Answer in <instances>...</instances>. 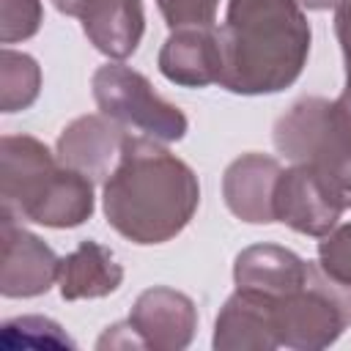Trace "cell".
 <instances>
[{"label": "cell", "instance_id": "cell-13", "mask_svg": "<svg viewBox=\"0 0 351 351\" xmlns=\"http://www.w3.org/2000/svg\"><path fill=\"white\" fill-rule=\"evenodd\" d=\"M310 266L313 261H304L288 247L252 244L236 255L233 282H236V291L258 293L266 299H280L307 280Z\"/></svg>", "mask_w": 351, "mask_h": 351}, {"label": "cell", "instance_id": "cell-9", "mask_svg": "<svg viewBox=\"0 0 351 351\" xmlns=\"http://www.w3.org/2000/svg\"><path fill=\"white\" fill-rule=\"evenodd\" d=\"M129 324L143 340V348L184 351L197 329V307L186 293L154 285L134 299Z\"/></svg>", "mask_w": 351, "mask_h": 351}, {"label": "cell", "instance_id": "cell-8", "mask_svg": "<svg viewBox=\"0 0 351 351\" xmlns=\"http://www.w3.org/2000/svg\"><path fill=\"white\" fill-rule=\"evenodd\" d=\"M0 293L5 299H30L47 293L60 271V258L55 250L36 233L25 230L8 211H0Z\"/></svg>", "mask_w": 351, "mask_h": 351}, {"label": "cell", "instance_id": "cell-24", "mask_svg": "<svg viewBox=\"0 0 351 351\" xmlns=\"http://www.w3.org/2000/svg\"><path fill=\"white\" fill-rule=\"evenodd\" d=\"M332 104H335V110H337V115H340L343 126L351 132V88H343V93H340Z\"/></svg>", "mask_w": 351, "mask_h": 351}, {"label": "cell", "instance_id": "cell-7", "mask_svg": "<svg viewBox=\"0 0 351 351\" xmlns=\"http://www.w3.org/2000/svg\"><path fill=\"white\" fill-rule=\"evenodd\" d=\"M346 211L335 186L310 165L293 162L274 184V222L304 236H326Z\"/></svg>", "mask_w": 351, "mask_h": 351}, {"label": "cell", "instance_id": "cell-16", "mask_svg": "<svg viewBox=\"0 0 351 351\" xmlns=\"http://www.w3.org/2000/svg\"><path fill=\"white\" fill-rule=\"evenodd\" d=\"M121 282H123V266L104 244L93 239L80 241L74 252L60 258L58 288L66 302L110 296L121 288Z\"/></svg>", "mask_w": 351, "mask_h": 351}, {"label": "cell", "instance_id": "cell-15", "mask_svg": "<svg viewBox=\"0 0 351 351\" xmlns=\"http://www.w3.org/2000/svg\"><path fill=\"white\" fill-rule=\"evenodd\" d=\"M82 33L107 58L123 60L137 52L145 33L143 0H88L80 14Z\"/></svg>", "mask_w": 351, "mask_h": 351}, {"label": "cell", "instance_id": "cell-1", "mask_svg": "<svg viewBox=\"0 0 351 351\" xmlns=\"http://www.w3.org/2000/svg\"><path fill=\"white\" fill-rule=\"evenodd\" d=\"M107 225L132 244L176 239L200 206L195 170L159 140L126 134L112 173L101 181Z\"/></svg>", "mask_w": 351, "mask_h": 351}, {"label": "cell", "instance_id": "cell-4", "mask_svg": "<svg viewBox=\"0 0 351 351\" xmlns=\"http://www.w3.org/2000/svg\"><path fill=\"white\" fill-rule=\"evenodd\" d=\"M271 140L285 159L315 167L351 208V132L329 99L304 96L293 101L274 121Z\"/></svg>", "mask_w": 351, "mask_h": 351}, {"label": "cell", "instance_id": "cell-23", "mask_svg": "<svg viewBox=\"0 0 351 351\" xmlns=\"http://www.w3.org/2000/svg\"><path fill=\"white\" fill-rule=\"evenodd\" d=\"M96 348H143V340L137 337V332L132 329V324L126 318L123 324L107 326V332L99 337Z\"/></svg>", "mask_w": 351, "mask_h": 351}, {"label": "cell", "instance_id": "cell-2", "mask_svg": "<svg viewBox=\"0 0 351 351\" xmlns=\"http://www.w3.org/2000/svg\"><path fill=\"white\" fill-rule=\"evenodd\" d=\"M310 41L299 0H228L219 85L239 96L280 93L302 77Z\"/></svg>", "mask_w": 351, "mask_h": 351}, {"label": "cell", "instance_id": "cell-20", "mask_svg": "<svg viewBox=\"0 0 351 351\" xmlns=\"http://www.w3.org/2000/svg\"><path fill=\"white\" fill-rule=\"evenodd\" d=\"M318 266L340 285L351 288V222L332 228L318 241Z\"/></svg>", "mask_w": 351, "mask_h": 351}, {"label": "cell", "instance_id": "cell-26", "mask_svg": "<svg viewBox=\"0 0 351 351\" xmlns=\"http://www.w3.org/2000/svg\"><path fill=\"white\" fill-rule=\"evenodd\" d=\"M340 3L346 0H299V5L307 11H326V8H337Z\"/></svg>", "mask_w": 351, "mask_h": 351}, {"label": "cell", "instance_id": "cell-17", "mask_svg": "<svg viewBox=\"0 0 351 351\" xmlns=\"http://www.w3.org/2000/svg\"><path fill=\"white\" fill-rule=\"evenodd\" d=\"M41 93V66L33 55L16 52L11 47L0 49V110L19 112L27 110Z\"/></svg>", "mask_w": 351, "mask_h": 351}, {"label": "cell", "instance_id": "cell-22", "mask_svg": "<svg viewBox=\"0 0 351 351\" xmlns=\"http://www.w3.org/2000/svg\"><path fill=\"white\" fill-rule=\"evenodd\" d=\"M335 36L340 41V52L346 63V88H351V0L335 8Z\"/></svg>", "mask_w": 351, "mask_h": 351}, {"label": "cell", "instance_id": "cell-5", "mask_svg": "<svg viewBox=\"0 0 351 351\" xmlns=\"http://www.w3.org/2000/svg\"><path fill=\"white\" fill-rule=\"evenodd\" d=\"M280 346L293 351H321L351 324V288L335 282L318 263L307 280L280 299H271Z\"/></svg>", "mask_w": 351, "mask_h": 351}, {"label": "cell", "instance_id": "cell-10", "mask_svg": "<svg viewBox=\"0 0 351 351\" xmlns=\"http://www.w3.org/2000/svg\"><path fill=\"white\" fill-rule=\"evenodd\" d=\"M123 140L126 132L121 123L104 112H90L66 123L55 143V154L66 167L80 170L93 181H104L121 156Z\"/></svg>", "mask_w": 351, "mask_h": 351}, {"label": "cell", "instance_id": "cell-21", "mask_svg": "<svg viewBox=\"0 0 351 351\" xmlns=\"http://www.w3.org/2000/svg\"><path fill=\"white\" fill-rule=\"evenodd\" d=\"M159 14L170 30L178 27H214L219 0H156Z\"/></svg>", "mask_w": 351, "mask_h": 351}, {"label": "cell", "instance_id": "cell-14", "mask_svg": "<svg viewBox=\"0 0 351 351\" xmlns=\"http://www.w3.org/2000/svg\"><path fill=\"white\" fill-rule=\"evenodd\" d=\"M217 351H274L280 348L271 315V299L236 291L222 304L214 321Z\"/></svg>", "mask_w": 351, "mask_h": 351}, {"label": "cell", "instance_id": "cell-25", "mask_svg": "<svg viewBox=\"0 0 351 351\" xmlns=\"http://www.w3.org/2000/svg\"><path fill=\"white\" fill-rule=\"evenodd\" d=\"M60 14H66V16H77L80 19V14L85 11V5H88V0H49Z\"/></svg>", "mask_w": 351, "mask_h": 351}, {"label": "cell", "instance_id": "cell-19", "mask_svg": "<svg viewBox=\"0 0 351 351\" xmlns=\"http://www.w3.org/2000/svg\"><path fill=\"white\" fill-rule=\"evenodd\" d=\"M44 22L41 0H0V41L16 44L38 33Z\"/></svg>", "mask_w": 351, "mask_h": 351}, {"label": "cell", "instance_id": "cell-18", "mask_svg": "<svg viewBox=\"0 0 351 351\" xmlns=\"http://www.w3.org/2000/svg\"><path fill=\"white\" fill-rule=\"evenodd\" d=\"M3 346L5 348H25V346H36V348H74V340L60 329V324H55L52 318L44 315H22V318H11L3 324Z\"/></svg>", "mask_w": 351, "mask_h": 351}, {"label": "cell", "instance_id": "cell-12", "mask_svg": "<svg viewBox=\"0 0 351 351\" xmlns=\"http://www.w3.org/2000/svg\"><path fill=\"white\" fill-rule=\"evenodd\" d=\"M280 162L266 154H241L222 173V197L233 217L250 225L274 222V184Z\"/></svg>", "mask_w": 351, "mask_h": 351}, {"label": "cell", "instance_id": "cell-3", "mask_svg": "<svg viewBox=\"0 0 351 351\" xmlns=\"http://www.w3.org/2000/svg\"><path fill=\"white\" fill-rule=\"evenodd\" d=\"M93 208V178L66 167L30 134H3L0 211L44 228H77Z\"/></svg>", "mask_w": 351, "mask_h": 351}, {"label": "cell", "instance_id": "cell-6", "mask_svg": "<svg viewBox=\"0 0 351 351\" xmlns=\"http://www.w3.org/2000/svg\"><path fill=\"white\" fill-rule=\"evenodd\" d=\"M90 88L96 107L123 129H137L159 143H178L189 129L186 115L173 101L162 99L151 80L132 66H99L90 77Z\"/></svg>", "mask_w": 351, "mask_h": 351}, {"label": "cell", "instance_id": "cell-11", "mask_svg": "<svg viewBox=\"0 0 351 351\" xmlns=\"http://www.w3.org/2000/svg\"><path fill=\"white\" fill-rule=\"evenodd\" d=\"M156 66L162 77L181 88H206L219 82L222 44L214 27H178L165 38Z\"/></svg>", "mask_w": 351, "mask_h": 351}]
</instances>
